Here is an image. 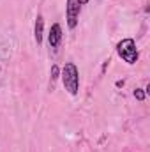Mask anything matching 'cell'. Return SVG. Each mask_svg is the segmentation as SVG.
<instances>
[{"instance_id":"6da1fadb","label":"cell","mask_w":150,"mask_h":152,"mask_svg":"<svg viewBox=\"0 0 150 152\" xmlns=\"http://www.w3.org/2000/svg\"><path fill=\"white\" fill-rule=\"evenodd\" d=\"M78 69H76L74 64H66V67L62 69V81H64V87L66 90H69V94H78Z\"/></svg>"},{"instance_id":"7a4b0ae2","label":"cell","mask_w":150,"mask_h":152,"mask_svg":"<svg viewBox=\"0 0 150 152\" xmlns=\"http://www.w3.org/2000/svg\"><path fill=\"white\" fill-rule=\"evenodd\" d=\"M117 50H118V55H120L127 64H134V62L138 60V50H136V44H134L133 39H124V41H120L118 46H117Z\"/></svg>"},{"instance_id":"3957f363","label":"cell","mask_w":150,"mask_h":152,"mask_svg":"<svg viewBox=\"0 0 150 152\" xmlns=\"http://www.w3.org/2000/svg\"><path fill=\"white\" fill-rule=\"evenodd\" d=\"M79 11H81V4L79 0H67V25L69 28H74L79 18Z\"/></svg>"},{"instance_id":"277c9868","label":"cell","mask_w":150,"mask_h":152,"mask_svg":"<svg viewBox=\"0 0 150 152\" xmlns=\"http://www.w3.org/2000/svg\"><path fill=\"white\" fill-rule=\"evenodd\" d=\"M60 39H62V27L58 25V23H55L53 27H51V30H50V46L51 48H57L58 46V42H60Z\"/></svg>"},{"instance_id":"5b68a950","label":"cell","mask_w":150,"mask_h":152,"mask_svg":"<svg viewBox=\"0 0 150 152\" xmlns=\"http://www.w3.org/2000/svg\"><path fill=\"white\" fill-rule=\"evenodd\" d=\"M42 30H44V18L39 14L37 20H36V41L37 42L42 41Z\"/></svg>"},{"instance_id":"8992f818","label":"cell","mask_w":150,"mask_h":152,"mask_svg":"<svg viewBox=\"0 0 150 152\" xmlns=\"http://www.w3.org/2000/svg\"><path fill=\"white\" fill-rule=\"evenodd\" d=\"M134 97H136L138 101H143V99H145V92H143L141 88H136V90H134Z\"/></svg>"},{"instance_id":"52a82bcc","label":"cell","mask_w":150,"mask_h":152,"mask_svg":"<svg viewBox=\"0 0 150 152\" xmlns=\"http://www.w3.org/2000/svg\"><path fill=\"white\" fill-rule=\"evenodd\" d=\"M57 78H58V67L53 66L51 67V80H57Z\"/></svg>"},{"instance_id":"ba28073f","label":"cell","mask_w":150,"mask_h":152,"mask_svg":"<svg viewBox=\"0 0 150 152\" xmlns=\"http://www.w3.org/2000/svg\"><path fill=\"white\" fill-rule=\"evenodd\" d=\"M87 2H88V0H79V4H87Z\"/></svg>"}]
</instances>
